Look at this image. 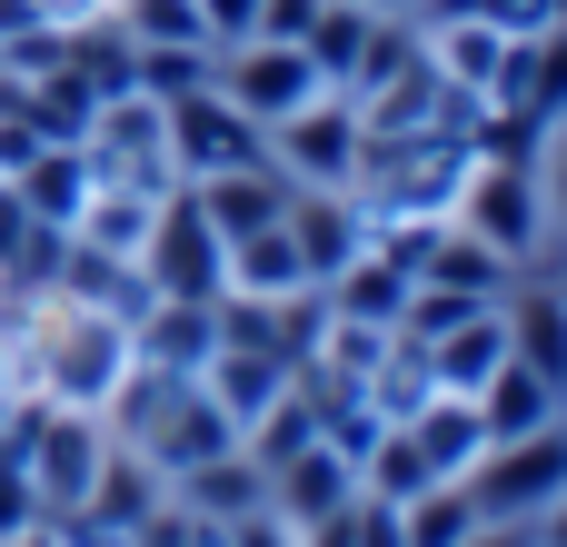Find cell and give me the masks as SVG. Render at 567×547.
<instances>
[{
  "label": "cell",
  "instance_id": "1",
  "mask_svg": "<svg viewBox=\"0 0 567 547\" xmlns=\"http://www.w3.org/2000/svg\"><path fill=\"white\" fill-rule=\"evenodd\" d=\"M10 299V289H0ZM20 339H30V389L50 399V409H110V389L130 379V319H110V309H80V299H60V289H40V299H20Z\"/></svg>",
  "mask_w": 567,
  "mask_h": 547
},
{
  "label": "cell",
  "instance_id": "2",
  "mask_svg": "<svg viewBox=\"0 0 567 547\" xmlns=\"http://www.w3.org/2000/svg\"><path fill=\"white\" fill-rule=\"evenodd\" d=\"M449 219H458V229H478L508 269H518V259H538V239H548L538 149H528V159H518V149H478V159H468V179H458V199H449Z\"/></svg>",
  "mask_w": 567,
  "mask_h": 547
},
{
  "label": "cell",
  "instance_id": "3",
  "mask_svg": "<svg viewBox=\"0 0 567 547\" xmlns=\"http://www.w3.org/2000/svg\"><path fill=\"white\" fill-rule=\"evenodd\" d=\"M80 159H90V189H130V199H169V189H189L179 159H169V120H159V100H140V90L100 100Z\"/></svg>",
  "mask_w": 567,
  "mask_h": 547
},
{
  "label": "cell",
  "instance_id": "4",
  "mask_svg": "<svg viewBox=\"0 0 567 547\" xmlns=\"http://www.w3.org/2000/svg\"><path fill=\"white\" fill-rule=\"evenodd\" d=\"M20 468H30V498H40V518H70L80 498H90V478H100V458H110V429L90 419V409H30L20 429Z\"/></svg>",
  "mask_w": 567,
  "mask_h": 547
},
{
  "label": "cell",
  "instance_id": "5",
  "mask_svg": "<svg viewBox=\"0 0 567 547\" xmlns=\"http://www.w3.org/2000/svg\"><path fill=\"white\" fill-rule=\"evenodd\" d=\"M478 498V518H508V528H538L567 498V429H538V438H498L478 448V468L458 478Z\"/></svg>",
  "mask_w": 567,
  "mask_h": 547
},
{
  "label": "cell",
  "instance_id": "6",
  "mask_svg": "<svg viewBox=\"0 0 567 547\" xmlns=\"http://www.w3.org/2000/svg\"><path fill=\"white\" fill-rule=\"evenodd\" d=\"M140 279H150V299H229V239L199 219V199H189V189H169V199L150 209Z\"/></svg>",
  "mask_w": 567,
  "mask_h": 547
},
{
  "label": "cell",
  "instance_id": "7",
  "mask_svg": "<svg viewBox=\"0 0 567 547\" xmlns=\"http://www.w3.org/2000/svg\"><path fill=\"white\" fill-rule=\"evenodd\" d=\"M209 80H219V100H229V110H249L259 130H279L289 110H309V100L329 90V80H319V60H309L299 40H229Z\"/></svg>",
  "mask_w": 567,
  "mask_h": 547
},
{
  "label": "cell",
  "instance_id": "8",
  "mask_svg": "<svg viewBox=\"0 0 567 547\" xmlns=\"http://www.w3.org/2000/svg\"><path fill=\"white\" fill-rule=\"evenodd\" d=\"M159 120H169V159H179V179H219V169H259V159H269V130H259L249 110H229L219 80L159 100Z\"/></svg>",
  "mask_w": 567,
  "mask_h": 547
},
{
  "label": "cell",
  "instance_id": "9",
  "mask_svg": "<svg viewBox=\"0 0 567 547\" xmlns=\"http://www.w3.org/2000/svg\"><path fill=\"white\" fill-rule=\"evenodd\" d=\"M269 169H279L289 189H349V179H359V110H349L339 90H319L309 110H289V120L269 130Z\"/></svg>",
  "mask_w": 567,
  "mask_h": 547
},
{
  "label": "cell",
  "instance_id": "10",
  "mask_svg": "<svg viewBox=\"0 0 567 547\" xmlns=\"http://www.w3.org/2000/svg\"><path fill=\"white\" fill-rule=\"evenodd\" d=\"M289 239H299L309 289H329V279L369 249V209H359L349 189H289Z\"/></svg>",
  "mask_w": 567,
  "mask_h": 547
},
{
  "label": "cell",
  "instance_id": "11",
  "mask_svg": "<svg viewBox=\"0 0 567 547\" xmlns=\"http://www.w3.org/2000/svg\"><path fill=\"white\" fill-rule=\"evenodd\" d=\"M209 349H219V299H150L130 319V359H150L169 379H199Z\"/></svg>",
  "mask_w": 567,
  "mask_h": 547
},
{
  "label": "cell",
  "instance_id": "12",
  "mask_svg": "<svg viewBox=\"0 0 567 547\" xmlns=\"http://www.w3.org/2000/svg\"><path fill=\"white\" fill-rule=\"evenodd\" d=\"M159 508H169V478H159L140 448H120V438H110V458H100V478H90V498H80L70 518H90V528H110V538L130 547Z\"/></svg>",
  "mask_w": 567,
  "mask_h": 547
},
{
  "label": "cell",
  "instance_id": "13",
  "mask_svg": "<svg viewBox=\"0 0 567 547\" xmlns=\"http://www.w3.org/2000/svg\"><path fill=\"white\" fill-rule=\"evenodd\" d=\"M359 498V468L329 448V438H309L289 468H269V518H289V528H319V518H339Z\"/></svg>",
  "mask_w": 567,
  "mask_h": 547
},
{
  "label": "cell",
  "instance_id": "14",
  "mask_svg": "<svg viewBox=\"0 0 567 547\" xmlns=\"http://www.w3.org/2000/svg\"><path fill=\"white\" fill-rule=\"evenodd\" d=\"M409 289H419V279H409V269H399V259L369 239V249H359V259H349V269H339L319 299H329V319H349V329H399Z\"/></svg>",
  "mask_w": 567,
  "mask_h": 547
},
{
  "label": "cell",
  "instance_id": "15",
  "mask_svg": "<svg viewBox=\"0 0 567 547\" xmlns=\"http://www.w3.org/2000/svg\"><path fill=\"white\" fill-rule=\"evenodd\" d=\"M169 508H189V518H209V528H239V518H259V508H269V478H259V458H249V448H229V458H209V468L169 478Z\"/></svg>",
  "mask_w": 567,
  "mask_h": 547
},
{
  "label": "cell",
  "instance_id": "16",
  "mask_svg": "<svg viewBox=\"0 0 567 547\" xmlns=\"http://www.w3.org/2000/svg\"><path fill=\"white\" fill-rule=\"evenodd\" d=\"M558 409H567V389H548L528 359H498L488 389H478V429H488V448H498V438H538V429H558Z\"/></svg>",
  "mask_w": 567,
  "mask_h": 547
},
{
  "label": "cell",
  "instance_id": "17",
  "mask_svg": "<svg viewBox=\"0 0 567 547\" xmlns=\"http://www.w3.org/2000/svg\"><path fill=\"white\" fill-rule=\"evenodd\" d=\"M189 199H199V219H209L219 239H249V229H269V219L289 209V179L259 159V169H219V179H189Z\"/></svg>",
  "mask_w": 567,
  "mask_h": 547
},
{
  "label": "cell",
  "instance_id": "18",
  "mask_svg": "<svg viewBox=\"0 0 567 547\" xmlns=\"http://www.w3.org/2000/svg\"><path fill=\"white\" fill-rule=\"evenodd\" d=\"M498 319H508V359H528L548 389H567V299H558V279L508 289V299H498Z\"/></svg>",
  "mask_w": 567,
  "mask_h": 547
},
{
  "label": "cell",
  "instance_id": "19",
  "mask_svg": "<svg viewBox=\"0 0 567 547\" xmlns=\"http://www.w3.org/2000/svg\"><path fill=\"white\" fill-rule=\"evenodd\" d=\"M10 189L30 199V219H40V229H70V219L90 209V159H80V149H60V140H40V149L10 169Z\"/></svg>",
  "mask_w": 567,
  "mask_h": 547
},
{
  "label": "cell",
  "instance_id": "20",
  "mask_svg": "<svg viewBox=\"0 0 567 547\" xmlns=\"http://www.w3.org/2000/svg\"><path fill=\"white\" fill-rule=\"evenodd\" d=\"M309 269H299V239H289V209L249 239H229V299H299Z\"/></svg>",
  "mask_w": 567,
  "mask_h": 547
},
{
  "label": "cell",
  "instance_id": "21",
  "mask_svg": "<svg viewBox=\"0 0 567 547\" xmlns=\"http://www.w3.org/2000/svg\"><path fill=\"white\" fill-rule=\"evenodd\" d=\"M498 359H508V319H498V309H478V319H458L449 339H429V379H439L449 399H478Z\"/></svg>",
  "mask_w": 567,
  "mask_h": 547
},
{
  "label": "cell",
  "instance_id": "22",
  "mask_svg": "<svg viewBox=\"0 0 567 547\" xmlns=\"http://www.w3.org/2000/svg\"><path fill=\"white\" fill-rule=\"evenodd\" d=\"M409 438H419V458H429V478H468L478 468V448H488V429H478V399H429L419 419H399Z\"/></svg>",
  "mask_w": 567,
  "mask_h": 547
},
{
  "label": "cell",
  "instance_id": "23",
  "mask_svg": "<svg viewBox=\"0 0 567 547\" xmlns=\"http://www.w3.org/2000/svg\"><path fill=\"white\" fill-rule=\"evenodd\" d=\"M399 538L409 547H468L478 538V498L458 478H429L419 498H399Z\"/></svg>",
  "mask_w": 567,
  "mask_h": 547
},
{
  "label": "cell",
  "instance_id": "24",
  "mask_svg": "<svg viewBox=\"0 0 567 547\" xmlns=\"http://www.w3.org/2000/svg\"><path fill=\"white\" fill-rule=\"evenodd\" d=\"M110 20L130 30V50H219L199 0H110Z\"/></svg>",
  "mask_w": 567,
  "mask_h": 547
},
{
  "label": "cell",
  "instance_id": "25",
  "mask_svg": "<svg viewBox=\"0 0 567 547\" xmlns=\"http://www.w3.org/2000/svg\"><path fill=\"white\" fill-rule=\"evenodd\" d=\"M359 488H369V498H389V508H399V498H419V488H429L419 438H409V429H379V438H369V458H359Z\"/></svg>",
  "mask_w": 567,
  "mask_h": 547
},
{
  "label": "cell",
  "instance_id": "26",
  "mask_svg": "<svg viewBox=\"0 0 567 547\" xmlns=\"http://www.w3.org/2000/svg\"><path fill=\"white\" fill-rule=\"evenodd\" d=\"M219 50H140V100H179V90H209Z\"/></svg>",
  "mask_w": 567,
  "mask_h": 547
},
{
  "label": "cell",
  "instance_id": "27",
  "mask_svg": "<svg viewBox=\"0 0 567 547\" xmlns=\"http://www.w3.org/2000/svg\"><path fill=\"white\" fill-rule=\"evenodd\" d=\"M538 199H548V229L567 239V120L538 140Z\"/></svg>",
  "mask_w": 567,
  "mask_h": 547
},
{
  "label": "cell",
  "instance_id": "28",
  "mask_svg": "<svg viewBox=\"0 0 567 547\" xmlns=\"http://www.w3.org/2000/svg\"><path fill=\"white\" fill-rule=\"evenodd\" d=\"M349 547H409V538H399V508L359 488V508H349Z\"/></svg>",
  "mask_w": 567,
  "mask_h": 547
},
{
  "label": "cell",
  "instance_id": "29",
  "mask_svg": "<svg viewBox=\"0 0 567 547\" xmlns=\"http://www.w3.org/2000/svg\"><path fill=\"white\" fill-rule=\"evenodd\" d=\"M319 10H329V0H259V30H249V40H309Z\"/></svg>",
  "mask_w": 567,
  "mask_h": 547
},
{
  "label": "cell",
  "instance_id": "30",
  "mask_svg": "<svg viewBox=\"0 0 567 547\" xmlns=\"http://www.w3.org/2000/svg\"><path fill=\"white\" fill-rule=\"evenodd\" d=\"M199 20H209V40L229 50V40H249V30H259V0H199Z\"/></svg>",
  "mask_w": 567,
  "mask_h": 547
},
{
  "label": "cell",
  "instance_id": "31",
  "mask_svg": "<svg viewBox=\"0 0 567 547\" xmlns=\"http://www.w3.org/2000/svg\"><path fill=\"white\" fill-rule=\"evenodd\" d=\"M229 547H299V528H289V518H269V508H259V518H239V528H229Z\"/></svg>",
  "mask_w": 567,
  "mask_h": 547
},
{
  "label": "cell",
  "instance_id": "32",
  "mask_svg": "<svg viewBox=\"0 0 567 547\" xmlns=\"http://www.w3.org/2000/svg\"><path fill=\"white\" fill-rule=\"evenodd\" d=\"M468 547H538V528H508V518H478V538Z\"/></svg>",
  "mask_w": 567,
  "mask_h": 547
},
{
  "label": "cell",
  "instance_id": "33",
  "mask_svg": "<svg viewBox=\"0 0 567 547\" xmlns=\"http://www.w3.org/2000/svg\"><path fill=\"white\" fill-rule=\"evenodd\" d=\"M538 547H567V498L548 508V518H538Z\"/></svg>",
  "mask_w": 567,
  "mask_h": 547
},
{
  "label": "cell",
  "instance_id": "34",
  "mask_svg": "<svg viewBox=\"0 0 567 547\" xmlns=\"http://www.w3.org/2000/svg\"><path fill=\"white\" fill-rule=\"evenodd\" d=\"M0 547H60V528L40 518V528H20V538H0Z\"/></svg>",
  "mask_w": 567,
  "mask_h": 547
},
{
  "label": "cell",
  "instance_id": "35",
  "mask_svg": "<svg viewBox=\"0 0 567 547\" xmlns=\"http://www.w3.org/2000/svg\"><path fill=\"white\" fill-rule=\"evenodd\" d=\"M548 30H567V0H548Z\"/></svg>",
  "mask_w": 567,
  "mask_h": 547
},
{
  "label": "cell",
  "instance_id": "36",
  "mask_svg": "<svg viewBox=\"0 0 567 547\" xmlns=\"http://www.w3.org/2000/svg\"><path fill=\"white\" fill-rule=\"evenodd\" d=\"M349 10H399V0H349Z\"/></svg>",
  "mask_w": 567,
  "mask_h": 547
},
{
  "label": "cell",
  "instance_id": "37",
  "mask_svg": "<svg viewBox=\"0 0 567 547\" xmlns=\"http://www.w3.org/2000/svg\"><path fill=\"white\" fill-rule=\"evenodd\" d=\"M558 299H567V269H558Z\"/></svg>",
  "mask_w": 567,
  "mask_h": 547
},
{
  "label": "cell",
  "instance_id": "38",
  "mask_svg": "<svg viewBox=\"0 0 567 547\" xmlns=\"http://www.w3.org/2000/svg\"><path fill=\"white\" fill-rule=\"evenodd\" d=\"M399 10H419V0H399Z\"/></svg>",
  "mask_w": 567,
  "mask_h": 547
},
{
  "label": "cell",
  "instance_id": "39",
  "mask_svg": "<svg viewBox=\"0 0 567 547\" xmlns=\"http://www.w3.org/2000/svg\"><path fill=\"white\" fill-rule=\"evenodd\" d=\"M558 429H567V409H558Z\"/></svg>",
  "mask_w": 567,
  "mask_h": 547
}]
</instances>
